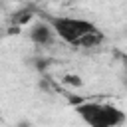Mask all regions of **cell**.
<instances>
[{
	"label": "cell",
	"instance_id": "obj_2",
	"mask_svg": "<svg viewBox=\"0 0 127 127\" xmlns=\"http://www.w3.org/2000/svg\"><path fill=\"white\" fill-rule=\"evenodd\" d=\"M46 20L54 28L56 36L62 42H65V44H69L73 48L77 46V42L83 36H87L89 32L97 30V26L93 22H89L85 18H75V16H48Z\"/></svg>",
	"mask_w": 127,
	"mask_h": 127
},
{
	"label": "cell",
	"instance_id": "obj_6",
	"mask_svg": "<svg viewBox=\"0 0 127 127\" xmlns=\"http://www.w3.org/2000/svg\"><path fill=\"white\" fill-rule=\"evenodd\" d=\"M123 60V67H125V73H127V56H121ZM125 85H127V79H125Z\"/></svg>",
	"mask_w": 127,
	"mask_h": 127
},
{
	"label": "cell",
	"instance_id": "obj_1",
	"mask_svg": "<svg viewBox=\"0 0 127 127\" xmlns=\"http://www.w3.org/2000/svg\"><path fill=\"white\" fill-rule=\"evenodd\" d=\"M77 115L91 127H117L127 121L123 109L103 101H83L75 105Z\"/></svg>",
	"mask_w": 127,
	"mask_h": 127
},
{
	"label": "cell",
	"instance_id": "obj_5",
	"mask_svg": "<svg viewBox=\"0 0 127 127\" xmlns=\"http://www.w3.org/2000/svg\"><path fill=\"white\" fill-rule=\"evenodd\" d=\"M32 18H34V8L24 6V8H20V10H16V12L12 14L10 22H12V26H14V28H22V26H26Z\"/></svg>",
	"mask_w": 127,
	"mask_h": 127
},
{
	"label": "cell",
	"instance_id": "obj_3",
	"mask_svg": "<svg viewBox=\"0 0 127 127\" xmlns=\"http://www.w3.org/2000/svg\"><path fill=\"white\" fill-rule=\"evenodd\" d=\"M56 38H58V36H56L54 28L50 26L48 20H46V22H36V24L32 26V30H30V40H32L36 46H50V44H54Z\"/></svg>",
	"mask_w": 127,
	"mask_h": 127
},
{
	"label": "cell",
	"instance_id": "obj_4",
	"mask_svg": "<svg viewBox=\"0 0 127 127\" xmlns=\"http://www.w3.org/2000/svg\"><path fill=\"white\" fill-rule=\"evenodd\" d=\"M103 40H105V36H103V32L97 28V30L89 32L87 36H83V38L77 42L75 48H85V50H89V48H99V46L103 44Z\"/></svg>",
	"mask_w": 127,
	"mask_h": 127
}]
</instances>
